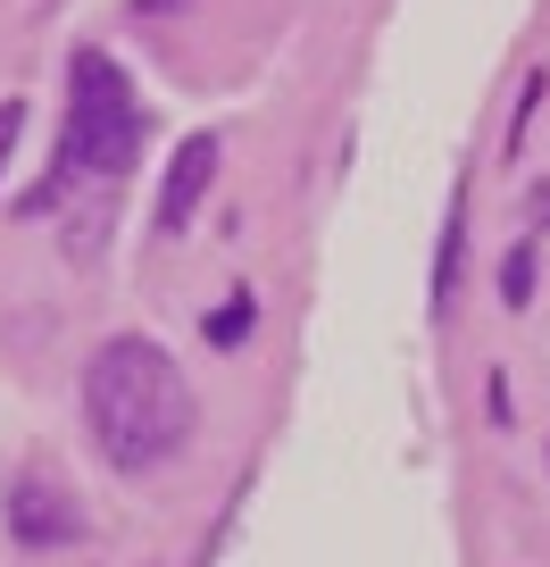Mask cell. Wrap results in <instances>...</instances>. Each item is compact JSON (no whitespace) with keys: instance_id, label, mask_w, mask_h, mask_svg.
I'll return each mask as SVG.
<instances>
[{"instance_id":"obj_1","label":"cell","mask_w":550,"mask_h":567,"mask_svg":"<svg viewBox=\"0 0 550 567\" xmlns=\"http://www.w3.org/2000/svg\"><path fill=\"white\" fill-rule=\"evenodd\" d=\"M193 384L167 359V342L151 334H108L101 351L84 359V434L117 476H151L167 467L184 443H193Z\"/></svg>"},{"instance_id":"obj_2","label":"cell","mask_w":550,"mask_h":567,"mask_svg":"<svg viewBox=\"0 0 550 567\" xmlns=\"http://www.w3.org/2000/svg\"><path fill=\"white\" fill-rule=\"evenodd\" d=\"M143 92L125 84V68L108 51H75L68 59V142H59V167L68 176H92V184H117L125 167L143 159Z\"/></svg>"},{"instance_id":"obj_3","label":"cell","mask_w":550,"mask_h":567,"mask_svg":"<svg viewBox=\"0 0 550 567\" xmlns=\"http://www.w3.org/2000/svg\"><path fill=\"white\" fill-rule=\"evenodd\" d=\"M0 517H9V543H18V550H59V543H84V534H92L84 501H75V493H59V484H42V476L9 484Z\"/></svg>"},{"instance_id":"obj_4","label":"cell","mask_w":550,"mask_h":567,"mask_svg":"<svg viewBox=\"0 0 550 567\" xmlns=\"http://www.w3.org/2000/svg\"><path fill=\"white\" fill-rule=\"evenodd\" d=\"M217 159H226V142H217V134H184V142H176V159H167V184H159V209H151L159 243L193 234L200 200H209V184H217Z\"/></svg>"},{"instance_id":"obj_5","label":"cell","mask_w":550,"mask_h":567,"mask_svg":"<svg viewBox=\"0 0 550 567\" xmlns=\"http://www.w3.org/2000/svg\"><path fill=\"white\" fill-rule=\"evenodd\" d=\"M459 267H467V184L450 193L443 243H434V318H450V301H459Z\"/></svg>"},{"instance_id":"obj_6","label":"cell","mask_w":550,"mask_h":567,"mask_svg":"<svg viewBox=\"0 0 550 567\" xmlns=\"http://www.w3.org/2000/svg\"><path fill=\"white\" fill-rule=\"evenodd\" d=\"M533 276H542V234H517L509 259H500V301H509V309H533Z\"/></svg>"},{"instance_id":"obj_7","label":"cell","mask_w":550,"mask_h":567,"mask_svg":"<svg viewBox=\"0 0 550 567\" xmlns=\"http://www.w3.org/2000/svg\"><path fill=\"white\" fill-rule=\"evenodd\" d=\"M542 92H550V75L526 68V84H517V109H509V159H526V134H533V117H542Z\"/></svg>"},{"instance_id":"obj_8","label":"cell","mask_w":550,"mask_h":567,"mask_svg":"<svg viewBox=\"0 0 550 567\" xmlns=\"http://www.w3.org/2000/svg\"><path fill=\"white\" fill-rule=\"evenodd\" d=\"M250 318H259V301H250V292H234V301L209 318V342H217V351H234V342L250 334Z\"/></svg>"},{"instance_id":"obj_9","label":"cell","mask_w":550,"mask_h":567,"mask_svg":"<svg viewBox=\"0 0 550 567\" xmlns=\"http://www.w3.org/2000/svg\"><path fill=\"white\" fill-rule=\"evenodd\" d=\"M18 134H25V101H0V167L18 159Z\"/></svg>"},{"instance_id":"obj_10","label":"cell","mask_w":550,"mask_h":567,"mask_svg":"<svg viewBox=\"0 0 550 567\" xmlns=\"http://www.w3.org/2000/svg\"><path fill=\"white\" fill-rule=\"evenodd\" d=\"M184 9H193V0H134V18H143V25H159V18H184Z\"/></svg>"}]
</instances>
